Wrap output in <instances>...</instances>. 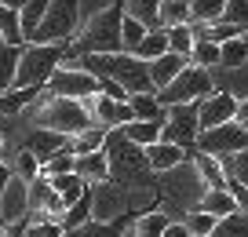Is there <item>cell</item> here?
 <instances>
[{"mask_svg": "<svg viewBox=\"0 0 248 237\" xmlns=\"http://www.w3.org/2000/svg\"><path fill=\"white\" fill-rule=\"evenodd\" d=\"M102 153H106V164H109V183L121 186V190L142 186V183H150V175H154L150 164H146V150H139L135 142H128L121 128L106 131Z\"/></svg>", "mask_w": 248, "mask_h": 237, "instance_id": "6da1fadb", "label": "cell"}, {"mask_svg": "<svg viewBox=\"0 0 248 237\" xmlns=\"http://www.w3.org/2000/svg\"><path fill=\"white\" fill-rule=\"evenodd\" d=\"M84 66L92 77H99V80H113V84H121L128 95H150L154 92V84H150V69L142 59H135V55L128 51H117V55H84Z\"/></svg>", "mask_w": 248, "mask_h": 237, "instance_id": "7a4b0ae2", "label": "cell"}, {"mask_svg": "<svg viewBox=\"0 0 248 237\" xmlns=\"http://www.w3.org/2000/svg\"><path fill=\"white\" fill-rule=\"evenodd\" d=\"M121 22H124L121 4H109L106 11H99L95 18L84 22V33L66 47V59H70V55L84 59V55H117V51H124L121 47Z\"/></svg>", "mask_w": 248, "mask_h": 237, "instance_id": "3957f363", "label": "cell"}, {"mask_svg": "<svg viewBox=\"0 0 248 237\" xmlns=\"http://www.w3.org/2000/svg\"><path fill=\"white\" fill-rule=\"evenodd\" d=\"M37 128H47V131H59V135L73 139L80 131L92 128V113H88L84 102L77 99H55V95H40V106H37Z\"/></svg>", "mask_w": 248, "mask_h": 237, "instance_id": "277c9868", "label": "cell"}, {"mask_svg": "<svg viewBox=\"0 0 248 237\" xmlns=\"http://www.w3.org/2000/svg\"><path fill=\"white\" fill-rule=\"evenodd\" d=\"M80 0H47V11H44V22L40 30L30 37V44H59V47H70L73 40L80 37Z\"/></svg>", "mask_w": 248, "mask_h": 237, "instance_id": "5b68a950", "label": "cell"}, {"mask_svg": "<svg viewBox=\"0 0 248 237\" xmlns=\"http://www.w3.org/2000/svg\"><path fill=\"white\" fill-rule=\"evenodd\" d=\"M66 62V47L59 44H26L18 55L15 88H47L51 73Z\"/></svg>", "mask_w": 248, "mask_h": 237, "instance_id": "8992f818", "label": "cell"}, {"mask_svg": "<svg viewBox=\"0 0 248 237\" xmlns=\"http://www.w3.org/2000/svg\"><path fill=\"white\" fill-rule=\"evenodd\" d=\"M212 92H216V88H212L208 69H201V66H186L168 88H161V92H154V95H157V102L168 110V106H197V102L208 99Z\"/></svg>", "mask_w": 248, "mask_h": 237, "instance_id": "52a82bcc", "label": "cell"}, {"mask_svg": "<svg viewBox=\"0 0 248 237\" xmlns=\"http://www.w3.org/2000/svg\"><path fill=\"white\" fill-rule=\"evenodd\" d=\"M44 92L55 95V99L88 102L92 95H99V77H92L88 69H80V66H59V69L51 73V80H47Z\"/></svg>", "mask_w": 248, "mask_h": 237, "instance_id": "ba28073f", "label": "cell"}, {"mask_svg": "<svg viewBox=\"0 0 248 237\" xmlns=\"http://www.w3.org/2000/svg\"><path fill=\"white\" fill-rule=\"evenodd\" d=\"M197 106H168V117L161 124V142H171L179 150L194 153L197 150Z\"/></svg>", "mask_w": 248, "mask_h": 237, "instance_id": "9c48e42d", "label": "cell"}, {"mask_svg": "<svg viewBox=\"0 0 248 237\" xmlns=\"http://www.w3.org/2000/svg\"><path fill=\"white\" fill-rule=\"evenodd\" d=\"M248 150V131H241L237 124H219V128L212 131H201L197 135V150L194 153H208V157H216V161H226V157H233V153Z\"/></svg>", "mask_w": 248, "mask_h": 237, "instance_id": "30bf717a", "label": "cell"}, {"mask_svg": "<svg viewBox=\"0 0 248 237\" xmlns=\"http://www.w3.org/2000/svg\"><path fill=\"white\" fill-rule=\"evenodd\" d=\"M128 212V190L106 183H95L92 186V222H102V226H113V222L124 219Z\"/></svg>", "mask_w": 248, "mask_h": 237, "instance_id": "8fae6325", "label": "cell"}, {"mask_svg": "<svg viewBox=\"0 0 248 237\" xmlns=\"http://www.w3.org/2000/svg\"><path fill=\"white\" fill-rule=\"evenodd\" d=\"M30 215V183L11 175L4 193H0V230H15Z\"/></svg>", "mask_w": 248, "mask_h": 237, "instance_id": "7c38bea8", "label": "cell"}, {"mask_svg": "<svg viewBox=\"0 0 248 237\" xmlns=\"http://www.w3.org/2000/svg\"><path fill=\"white\" fill-rule=\"evenodd\" d=\"M233 113H237V95L233 92H212L208 99L197 102V128L212 131L219 124H230Z\"/></svg>", "mask_w": 248, "mask_h": 237, "instance_id": "4fadbf2b", "label": "cell"}, {"mask_svg": "<svg viewBox=\"0 0 248 237\" xmlns=\"http://www.w3.org/2000/svg\"><path fill=\"white\" fill-rule=\"evenodd\" d=\"M84 106H88V113H92V121L99 124V128H106V131L124 128V124L135 121V113H132V106H128V102H117V99H109V95H102V92L92 95Z\"/></svg>", "mask_w": 248, "mask_h": 237, "instance_id": "5bb4252c", "label": "cell"}, {"mask_svg": "<svg viewBox=\"0 0 248 237\" xmlns=\"http://www.w3.org/2000/svg\"><path fill=\"white\" fill-rule=\"evenodd\" d=\"M22 150H30L33 157H37V164L44 168L51 157H59V153H70V139L59 135V131H47V128H33L30 135L22 139Z\"/></svg>", "mask_w": 248, "mask_h": 237, "instance_id": "9a60e30c", "label": "cell"}, {"mask_svg": "<svg viewBox=\"0 0 248 237\" xmlns=\"http://www.w3.org/2000/svg\"><path fill=\"white\" fill-rule=\"evenodd\" d=\"M30 212H37L40 219H51V222H59L62 215H66L62 197L51 190V183H47L44 175H37V179L30 183Z\"/></svg>", "mask_w": 248, "mask_h": 237, "instance_id": "2e32d148", "label": "cell"}, {"mask_svg": "<svg viewBox=\"0 0 248 237\" xmlns=\"http://www.w3.org/2000/svg\"><path fill=\"white\" fill-rule=\"evenodd\" d=\"M186 66H190V59H183V55H171V51H164L161 59L146 62V69H150V84H154V92L168 88V84L175 80L179 73H183Z\"/></svg>", "mask_w": 248, "mask_h": 237, "instance_id": "e0dca14e", "label": "cell"}, {"mask_svg": "<svg viewBox=\"0 0 248 237\" xmlns=\"http://www.w3.org/2000/svg\"><path fill=\"white\" fill-rule=\"evenodd\" d=\"M190 164H194L197 179H201L204 190H226V168L223 161L208 157V153H190Z\"/></svg>", "mask_w": 248, "mask_h": 237, "instance_id": "ac0fdd59", "label": "cell"}, {"mask_svg": "<svg viewBox=\"0 0 248 237\" xmlns=\"http://www.w3.org/2000/svg\"><path fill=\"white\" fill-rule=\"evenodd\" d=\"M186 161H190V153L179 150V146H171V142H154V146H146V164H150V172H171V168H179V164H186Z\"/></svg>", "mask_w": 248, "mask_h": 237, "instance_id": "d6986e66", "label": "cell"}, {"mask_svg": "<svg viewBox=\"0 0 248 237\" xmlns=\"http://www.w3.org/2000/svg\"><path fill=\"white\" fill-rule=\"evenodd\" d=\"M73 172H77V175L84 179L88 186H95V183H106V179H109V164H106V153H102V150H95V153H84V157H77Z\"/></svg>", "mask_w": 248, "mask_h": 237, "instance_id": "ffe728a7", "label": "cell"}, {"mask_svg": "<svg viewBox=\"0 0 248 237\" xmlns=\"http://www.w3.org/2000/svg\"><path fill=\"white\" fill-rule=\"evenodd\" d=\"M44 179H47V175H44ZM47 183H51V190L62 197V205H66V208H73V205L88 193V183L77 175V172H70V175H51Z\"/></svg>", "mask_w": 248, "mask_h": 237, "instance_id": "44dd1931", "label": "cell"}, {"mask_svg": "<svg viewBox=\"0 0 248 237\" xmlns=\"http://www.w3.org/2000/svg\"><path fill=\"white\" fill-rule=\"evenodd\" d=\"M197 212H208L212 219H226V215L237 212V205H233L230 190H204L197 201Z\"/></svg>", "mask_w": 248, "mask_h": 237, "instance_id": "7402d4cb", "label": "cell"}, {"mask_svg": "<svg viewBox=\"0 0 248 237\" xmlns=\"http://www.w3.org/2000/svg\"><path fill=\"white\" fill-rule=\"evenodd\" d=\"M121 11L135 22H142L146 30H157V11H161V0H117Z\"/></svg>", "mask_w": 248, "mask_h": 237, "instance_id": "603a6c76", "label": "cell"}, {"mask_svg": "<svg viewBox=\"0 0 248 237\" xmlns=\"http://www.w3.org/2000/svg\"><path fill=\"white\" fill-rule=\"evenodd\" d=\"M44 11H47V0H22V8H18V26H22V40L26 44H30V37L40 30Z\"/></svg>", "mask_w": 248, "mask_h": 237, "instance_id": "cb8c5ba5", "label": "cell"}, {"mask_svg": "<svg viewBox=\"0 0 248 237\" xmlns=\"http://www.w3.org/2000/svg\"><path fill=\"white\" fill-rule=\"evenodd\" d=\"M128 106H132L135 121H154V124H164V117H168V110L157 102V95H154V92H150V95H132V99H128Z\"/></svg>", "mask_w": 248, "mask_h": 237, "instance_id": "d4e9b609", "label": "cell"}, {"mask_svg": "<svg viewBox=\"0 0 248 237\" xmlns=\"http://www.w3.org/2000/svg\"><path fill=\"white\" fill-rule=\"evenodd\" d=\"M157 26H161V30H171V26H190V0H161Z\"/></svg>", "mask_w": 248, "mask_h": 237, "instance_id": "484cf974", "label": "cell"}, {"mask_svg": "<svg viewBox=\"0 0 248 237\" xmlns=\"http://www.w3.org/2000/svg\"><path fill=\"white\" fill-rule=\"evenodd\" d=\"M121 131H124V139H128V142H135L139 150L161 142V124H154V121H132V124H124Z\"/></svg>", "mask_w": 248, "mask_h": 237, "instance_id": "4316f807", "label": "cell"}, {"mask_svg": "<svg viewBox=\"0 0 248 237\" xmlns=\"http://www.w3.org/2000/svg\"><path fill=\"white\" fill-rule=\"evenodd\" d=\"M18 55H22V47H11V44H4V40H0V95L15 88Z\"/></svg>", "mask_w": 248, "mask_h": 237, "instance_id": "83f0119b", "label": "cell"}, {"mask_svg": "<svg viewBox=\"0 0 248 237\" xmlns=\"http://www.w3.org/2000/svg\"><path fill=\"white\" fill-rule=\"evenodd\" d=\"M171 226V219L164 212H146V215H139L135 219V226H132V234L128 237H164V230Z\"/></svg>", "mask_w": 248, "mask_h": 237, "instance_id": "f1b7e54d", "label": "cell"}, {"mask_svg": "<svg viewBox=\"0 0 248 237\" xmlns=\"http://www.w3.org/2000/svg\"><path fill=\"white\" fill-rule=\"evenodd\" d=\"M102 142H106V128L92 124L88 131H80V135H73V139H70V153H73V157H84V153L102 150Z\"/></svg>", "mask_w": 248, "mask_h": 237, "instance_id": "f546056e", "label": "cell"}, {"mask_svg": "<svg viewBox=\"0 0 248 237\" xmlns=\"http://www.w3.org/2000/svg\"><path fill=\"white\" fill-rule=\"evenodd\" d=\"M223 8H226V0H190V22L212 26L223 18Z\"/></svg>", "mask_w": 248, "mask_h": 237, "instance_id": "4dcf8cb0", "label": "cell"}, {"mask_svg": "<svg viewBox=\"0 0 248 237\" xmlns=\"http://www.w3.org/2000/svg\"><path fill=\"white\" fill-rule=\"evenodd\" d=\"M164 51H168V33L157 26V30H146V37H142V44H139V51H135V59L154 62V59H161Z\"/></svg>", "mask_w": 248, "mask_h": 237, "instance_id": "1f68e13d", "label": "cell"}, {"mask_svg": "<svg viewBox=\"0 0 248 237\" xmlns=\"http://www.w3.org/2000/svg\"><path fill=\"white\" fill-rule=\"evenodd\" d=\"M84 222H92V186H88V193L73 208H66V215L59 219V226L62 230H77V226H84Z\"/></svg>", "mask_w": 248, "mask_h": 237, "instance_id": "d6a6232c", "label": "cell"}, {"mask_svg": "<svg viewBox=\"0 0 248 237\" xmlns=\"http://www.w3.org/2000/svg\"><path fill=\"white\" fill-rule=\"evenodd\" d=\"M0 40L11 47H26L22 40V26H18V11L15 8H0Z\"/></svg>", "mask_w": 248, "mask_h": 237, "instance_id": "836d02e7", "label": "cell"}, {"mask_svg": "<svg viewBox=\"0 0 248 237\" xmlns=\"http://www.w3.org/2000/svg\"><path fill=\"white\" fill-rule=\"evenodd\" d=\"M248 62V40L237 37V40H226V44H219V66L226 69H237Z\"/></svg>", "mask_w": 248, "mask_h": 237, "instance_id": "e575fe53", "label": "cell"}, {"mask_svg": "<svg viewBox=\"0 0 248 237\" xmlns=\"http://www.w3.org/2000/svg\"><path fill=\"white\" fill-rule=\"evenodd\" d=\"M164 33H168V51L190 59V51H194V33H190V26H171V30H164Z\"/></svg>", "mask_w": 248, "mask_h": 237, "instance_id": "d590c367", "label": "cell"}, {"mask_svg": "<svg viewBox=\"0 0 248 237\" xmlns=\"http://www.w3.org/2000/svg\"><path fill=\"white\" fill-rule=\"evenodd\" d=\"M142 37H146V26L124 15V22H121V47L128 55H135V51H139V44H142Z\"/></svg>", "mask_w": 248, "mask_h": 237, "instance_id": "8d00e7d4", "label": "cell"}, {"mask_svg": "<svg viewBox=\"0 0 248 237\" xmlns=\"http://www.w3.org/2000/svg\"><path fill=\"white\" fill-rule=\"evenodd\" d=\"M212 237H248V215L233 212V215H226V219H219L216 230H212Z\"/></svg>", "mask_w": 248, "mask_h": 237, "instance_id": "74e56055", "label": "cell"}, {"mask_svg": "<svg viewBox=\"0 0 248 237\" xmlns=\"http://www.w3.org/2000/svg\"><path fill=\"white\" fill-rule=\"evenodd\" d=\"M190 66H201V69L219 66V44H212V40H197L194 51H190Z\"/></svg>", "mask_w": 248, "mask_h": 237, "instance_id": "f35d334b", "label": "cell"}, {"mask_svg": "<svg viewBox=\"0 0 248 237\" xmlns=\"http://www.w3.org/2000/svg\"><path fill=\"white\" fill-rule=\"evenodd\" d=\"M219 219H212L208 212H197V208H190V215H186L183 226L190 230V237H212V230H216Z\"/></svg>", "mask_w": 248, "mask_h": 237, "instance_id": "ab89813d", "label": "cell"}, {"mask_svg": "<svg viewBox=\"0 0 248 237\" xmlns=\"http://www.w3.org/2000/svg\"><path fill=\"white\" fill-rule=\"evenodd\" d=\"M11 175H15V179H22V183H33V179L40 175V164H37V157H33L30 150H18V157H15V168H11Z\"/></svg>", "mask_w": 248, "mask_h": 237, "instance_id": "60d3db41", "label": "cell"}, {"mask_svg": "<svg viewBox=\"0 0 248 237\" xmlns=\"http://www.w3.org/2000/svg\"><path fill=\"white\" fill-rule=\"evenodd\" d=\"M223 168H226V179H233V183H241V186L248 190V150H241V153H233V157H226Z\"/></svg>", "mask_w": 248, "mask_h": 237, "instance_id": "b9f144b4", "label": "cell"}, {"mask_svg": "<svg viewBox=\"0 0 248 237\" xmlns=\"http://www.w3.org/2000/svg\"><path fill=\"white\" fill-rule=\"evenodd\" d=\"M219 22H230V26H237V30L245 33L248 30V0H226Z\"/></svg>", "mask_w": 248, "mask_h": 237, "instance_id": "7bdbcfd3", "label": "cell"}, {"mask_svg": "<svg viewBox=\"0 0 248 237\" xmlns=\"http://www.w3.org/2000/svg\"><path fill=\"white\" fill-rule=\"evenodd\" d=\"M237 37H245V33H241L237 26H230V22L204 26V40H212V44H226V40H237Z\"/></svg>", "mask_w": 248, "mask_h": 237, "instance_id": "ee69618b", "label": "cell"}, {"mask_svg": "<svg viewBox=\"0 0 248 237\" xmlns=\"http://www.w3.org/2000/svg\"><path fill=\"white\" fill-rule=\"evenodd\" d=\"M73 164H77V157H73V153H59V157H51V161L40 168V175H47V179H51V175H70Z\"/></svg>", "mask_w": 248, "mask_h": 237, "instance_id": "f6af8a7d", "label": "cell"}, {"mask_svg": "<svg viewBox=\"0 0 248 237\" xmlns=\"http://www.w3.org/2000/svg\"><path fill=\"white\" fill-rule=\"evenodd\" d=\"M66 237H117V222H113V226L84 222V226H77V230H66Z\"/></svg>", "mask_w": 248, "mask_h": 237, "instance_id": "bcb514c9", "label": "cell"}, {"mask_svg": "<svg viewBox=\"0 0 248 237\" xmlns=\"http://www.w3.org/2000/svg\"><path fill=\"white\" fill-rule=\"evenodd\" d=\"M26 237H66V230H62L59 222H51V219H37V222L26 226Z\"/></svg>", "mask_w": 248, "mask_h": 237, "instance_id": "7dc6e473", "label": "cell"}, {"mask_svg": "<svg viewBox=\"0 0 248 237\" xmlns=\"http://www.w3.org/2000/svg\"><path fill=\"white\" fill-rule=\"evenodd\" d=\"M226 190H230V197H233V205H237V212L248 215V190H245L241 183H233V179H226Z\"/></svg>", "mask_w": 248, "mask_h": 237, "instance_id": "c3c4849f", "label": "cell"}, {"mask_svg": "<svg viewBox=\"0 0 248 237\" xmlns=\"http://www.w3.org/2000/svg\"><path fill=\"white\" fill-rule=\"evenodd\" d=\"M99 92H102V95H109V99H117V102H128V99H132V95L124 92L121 84H113V80H99Z\"/></svg>", "mask_w": 248, "mask_h": 237, "instance_id": "681fc988", "label": "cell"}, {"mask_svg": "<svg viewBox=\"0 0 248 237\" xmlns=\"http://www.w3.org/2000/svg\"><path fill=\"white\" fill-rule=\"evenodd\" d=\"M233 124L241 131H248V99H237V113H233Z\"/></svg>", "mask_w": 248, "mask_h": 237, "instance_id": "f907efd6", "label": "cell"}, {"mask_svg": "<svg viewBox=\"0 0 248 237\" xmlns=\"http://www.w3.org/2000/svg\"><path fill=\"white\" fill-rule=\"evenodd\" d=\"M164 237H190V230H186L183 222H171V226L164 230Z\"/></svg>", "mask_w": 248, "mask_h": 237, "instance_id": "816d5d0a", "label": "cell"}, {"mask_svg": "<svg viewBox=\"0 0 248 237\" xmlns=\"http://www.w3.org/2000/svg\"><path fill=\"white\" fill-rule=\"evenodd\" d=\"M0 8H15L18 11V8H22V0H0Z\"/></svg>", "mask_w": 248, "mask_h": 237, "instance_id": "f5cc1de1", "label": "cell"}]
</instances>
